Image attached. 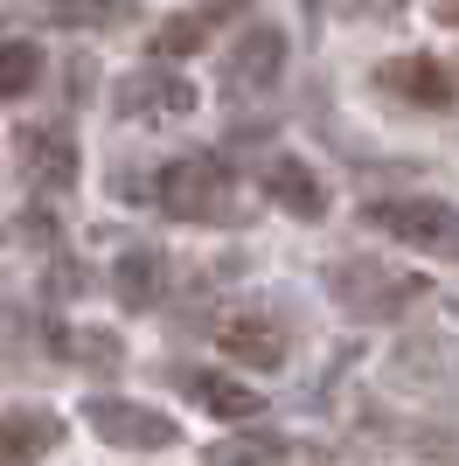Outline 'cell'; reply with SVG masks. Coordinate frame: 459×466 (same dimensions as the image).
I'll return each mask as SVG.
<instances>
[{
    "label": "cell",
    "instance_id": "1",
    "mask_svg": "<svg viewBox=\"0 0 459 466\" xmlns=\"http://www.w3.org/2000/svg\"><path fill=\"white\" fill-rule=\"evenodd\" d=\"M369 223L397 237L424 258H459V209L445 195H397V202H369Z\"/></svg>",
    "mask_w": 459,
    "mask_h": 466
},
{
    "label": "cell",
    "instance_id": "2",
    "mask_svg": "<svg viewBox=\"0 0 459 466\" xmlns=\"http://www.w3.org/2000/svg\"><path fill=\"white\" fill-rule=\"evenodd\" d=\"M327 286H334V299H342L355 320H397L411 299H424V279H390L382 265H369V258L327 265Z\"/></svg>",
    "mask_w": 459,
    "mask_h": 466
},
{
    "label": "cell",
    "instance_id": "3",
    "mask_svg": "<svg viewBox=\"0 0 459 466\" xmlns=\"http://www.w3.org/2000/svg\"><path fill=\"white\" fill-rule=\"evenodd\" d=\"M160 202L181 223H216V216H230V167L216 154H181L160 175Z\"/></svg>",
    "mask_w": 459,
    "mask_h": 466
},
{
    "label": "cell",
    "instance_id": "4",
    "mask_svg": "<svg viewBox=\"0 0 459 466\" xmlns=\"http://www.w3.org/2000/svg\"><path fill=\"white\" fill-rule=\"evenodd\" d=\"M84 418L97 425V439H105V446H126V452H160V446H174V439H181L168 410L133 404V397H91V404H84Z\"/></svg>",
    "mask_w": 459,
    "mask_h": 466
},
{
    "label": "cell",
    "instance_id": "5",
    "mask_svg": "<svg viewBox=\"0 0 459 466\" xmlns=\"http://www.w3.org/2000/svg\"><path fill=\"white\" fill-rule=\"evenodd\" d=\"M279 70H286V28H271V21L244 28V35L223 49V91H230V97L271 91V84H279Z\"/></svg>",
    "mask_w": 459,
    "mask_h": 466
},
{
    "label": "cell",
    "instance_id": "6",
    "mask_svg": "<svg viewBox=\"0 0 459 466\" xmlns=\"http://www.w3.org/2000/svg\"><path fill=\"white\" fill-rule=\"evenodd\" d=\"M376 91H390L397 105H418V112H445L459 97V84L432 56H390V63H376Z\"/></svg>",
    "mask_w": 459,
    "mask_h": 466
},
{
    "label": "cell",
    "instance_id": "7",
    "mask_svg": "<svg viewBox=\"0 0 459 466\" xmlns=\"http://www.w3.org/2000/svg\"><path fill=\"white\" fill-rule=\"evenodd\" d=\"M15 160H21V175L36 181L42 195L76 181V147H70V133H56V126H21L15 133Z\"/></svg>",
    "mask_w": 459,
    "mask_h": 466
},
{
    "label": "cell",
    "instance_id": "8",
    "mask_svg": "<svg viewBox=\"0 0 459 466\" xmlns=\"http://www.w3.org/2000/svg\"><path fill=\"white\" fill-rule=\"evenodd\" d=\"M216 349L230 362H244V370H279L286 362V328L271 313H230L223 328H216Z\"/></svg>",
    "mask_w": 459,
    "mask_h": 466
},
{
    "label": "cell",
    "instance_id": "9",
    "mask_svg": "<svg viewBox=\"0 0 459 466\" xmlns=\"http://www.w3.org/2000/svg\"><path fill=\"white\" fill-rule=\"evenodd\" d=\"M56 446H63L56 410H36V404L0 410V466H36L42 452H56Z\"/></svg>",
    "mask_w": 459,
    "mask_h": 466
},
{
    "label": "cell",
    "instance_id": "10",
    "mask_svg": "<svg viewBox=\"0 0 459 466\" xmlns=\"http://www.w3.org/2000/svg\"><path fill=\"white\" fill-rule=\"evenodd\" d=\"M112 105L126 118H181L195 105V91H189V77H174V70H139V77H126L112 91Z\"/></svg>",
    "mask_w": 459,
    "mask_h": 466
},
{
    "label": "cell",
    "instance_id": "11",
    "mask_svg": "<svg viewBox=\"0 0 459 466\" xmlns=\"http://www.w3.org/2000/svg\"><path fill=\"white\" fill-rule=\"evenodd\" d=\"M265 195L286 216H300V223H321L327 216V188H321V175H313L300 154H271L265 160Z\"/></svg>",
    "mask_w": 459,
    "mask_h": 466
},
{
    "label": "cell",
    "instance_id": "12",
    "mask_svg": "<svg viewBox=\"0 0 459 466\" xmlns=\"http://www.w3.org/2000/svg\"><path fill=\"white\" fill-rule=\"evenodd\" d=\"M244 0H209V7H189V15H174L160 35H153V56H189V49H202V42L223 28L230 15H237Z\"/></svg>",
    "mask_w": 459,
    "mask_h": 466
},
{
    "label": "cell",
    "instance_id": "13",
    "mask_svg": "<svg viewBox=\"0 0 459 466\" xmlns=\"http://www.w3.org/2000/svg\"><path fill=\"white\" fill-rule=\"evenodd\" d=\"M181 390H189L202 410H216V418H258V410H265V397H258V390L223 383V376H209V370H181Z\"/></svg>",
    "mask_w": 459,
    "mask_h": 466
},
{
    "label": "cell",
    "instance_id": "14",
    "mask_svg": "<svg viewBox=\"0 0 459 466\" xmlns=\"http://www.w3.org/2000/svg\"><path fill=\"white\" fill-rule=\"evenodd\" d=\"M112 286L126 307H153L160 299V286H168V258H153V251H133V258H118L112 265Z\"/></svg>",
    "mask_w": 459,
    "mask_h": 466
},
{
    "label": "cell",
    "instance_id": "15",
    "mask_svg": "<svg viewBox=\"0 0 459 466\" xmlns=\"http://www.w3.org/2000/svg\"><path fill=\"white\" fill-rule=\"evenodd\" d=\"M42 15L56 28H112V21L139 15V0H42Z\"/></svg>",
    "mask_w": 459,
    "mask_h": 466
},
{
    "label": "cell",
    "instance_id": "16",
    "mask_svg": "<svg viewBox=\"0 0 459 466\" xmlns=\"http://www.w3.org/2000/svg\"><path fill=\"white\" fill-rule=\"evenodd\" d=\"M42 77V49L36 42H0V97H28Z\"/></svg>",
    "mask_w": 459,
    "mask_h": 466
},
{
    "label": "cell",
    "instance_id": "17",
    "mask_svg": "<svg viewBox=\"0 0 459 466\" xmlns=\"http://www.w3.org/2000/svg\"><path fill=\"white\" fill-rule=\"evenodd\" d=\"M279 452H286L279 431H265V439H223V446H209V466H271Z\"/></svg>",
    "mask_w": 459,
    "mask_h": 466
},
{
    "label": "cell",
    "instance_id": "18",
    "mask_svg": "<svg viewBox=\"0 0 459 466\" xmlns=\"http://www.w3.org/2000/svg\"><path fill=\"white\" fill-rule=\"evenodd\" d=\"M355 7H362V15H397L403 0H355Z\"/></svg>",
    "mask_w": 459,
    "mask_h": 466
},
{
    "label": "cell",
    "instance_id": "19",
    "mask_svg": "<svg viewBox=\"0 0 459 466\" xmlns=\"http://www.w3.org/2000/svg\"><path fill=\"white\" fill-rule=\"evenodd\" d=\"M439 21H453V28H459V0H439Z\"/></svg>",
    "mask_w": 459,
    "mask_h": 466
}]
</instances>
